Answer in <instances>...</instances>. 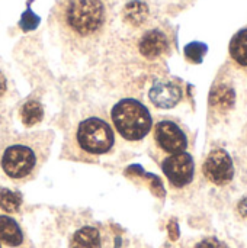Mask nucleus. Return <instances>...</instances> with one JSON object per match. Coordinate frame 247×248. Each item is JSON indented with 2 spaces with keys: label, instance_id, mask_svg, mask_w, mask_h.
Wrapping results in <instances>:
<instances>
[{
  "label": "nucleus",
  "instance_id": "obj_1",
  "mask_svg": "<svg viewBox=\"0 0 247 248\" xmlns=\"http://www.w3.org/2000/svg\"><path fill=\"white\" fill-rule=\"evenodd\" d=\"M52 141V131H33L1 140V171L17 185L33 180L49 157Z\"/></svg>",
  "mask_w": 247,
  "mask_h": 248
},
{
  "label": "nucleus",
  "instance_id": "obj_2",
  "mask_svg": "<svg viewBox=\"0 0 247 248\" xmlns=\"http://www.w3.org/2000/svg\"><path fill=\"white\" fill-rule=\"evenodd\" d=\"M54 16L61 35L80 48L99 39L108 23V9L102 0H58Z\"/></svg>",
  "mask_w": 247,
  "mask_h": 248
},
{
  "label": "nucleus",
  "instance_id": "obj_3",
  "mask_svg": "<svg viewBox=\"0 0 247 248\" xmlns=\"http://www.w3.org/2000/svg\"><path fill=\"white\" fill-rule=\"evenodd\" d=\"M115 141L112 124L100 115H90L82 119L74 131V144L86 161H96L98 157L112 151Z\"/></svg>",
  "mask_w": 247,
  "mask_h": 248
},
{
  "label": "nucleus",
  "instance_id": "obj_4",
  "mask_svg": "<svg viewBox=\"0 0 247 248\" xmlns=\"http://www.w3.org/2000/svg\"><path fill=\"white\" fill-rule=\"evenodd\" d=\"M114 129L127 141L144 140L153 128V116L147 106L137 99L125 97L116 102L111 110Z\"/></svg>",
  "mask_w": 247,
  "mask_h": 248
},
{
  "label": "nucleus",
  "instance_id": "obj_5",
  "mask_svg": "<svg viewBox=\"0 0 247 248\" xmlns=\"http://www.w3.org/2000/svg\"><path fill=\"white\" fill-rule=\"evenodd\" d=\"M153 140L156 147L167 155L183 153L188 148L186 132L172 119H162L154 125Z\"/></svg>",
  "mask_w": 247,
  "mask_h": 248
},
{
  "label": "nucleus",
  "instance_id": "obj_6",
  "mask_svg": "<svg viewBox=\"0 0 247 248\" xmlns=\"http://www.w3.org/2000/svg\"><path fill=\"white\" fill-rule=\"evenodd\" d=\"M160 166L169 183L176 189H182L194 180L195 161L186 151L167 155Z\"/></svg>",
  "mask_w": 247,
  "mask_h": 248
},
{
  "label": "nucleus",
  "instance_id": "obj_7",
  "mask_svg": "<svg viewBox=\"0 0 247 248\" xmlns=\"http://www.w3.org/2000/svg\"><path fill=\"white\" fill-rule=\"evenodd\" d=\"M202 173L215 186L229 185L234 177V164L230 154L223 148L213 150L202 164Z\"/></svg>",
  "mask_w": 247,
  "mask_h": 248
},
{
  "label": "nucleus",
  "instance_id": "obj_8",
  "mask_svg": "<svg viewBox=\"0 0 247 248\" xmlns=\"http://www.w3.org/2000/svg\"><path fill=\"white\" fill-rule=\"evenodd\" d=\"M182 87L172 80H157L148 90L150 102L159 109H172L182 100Z\"/></svg>",
  "mask_w": 247,
  "mask_h": 248
},
{
  "label": "nucleus",
  "instance_id": "obj_9",
  "mask_svg": "<svg viewBox=\"0 0 247 248\" xmlns=\"http://www.w3.org/2000/svg\"><path fill=\"white\" fill-rule=\"evenodd\" d=\"M169 49V38L160 29L147 31L138 41V51L147 60H157Z\"/></svg>",
  "mask_w": 247,
  "mask_h": 248
},
{
  "label": "nucleus",
  "instance_id": "obj_10",
  "mask_svg": "<svg viewBox=\"0 0 247 248\" xmlns=\"http://www.w3.org/2000/svg\"><path fill=\"white\" fill-rule=\"evenodd\" d=\"M70 248H109V240L99 227L84 225L71 235Z\"/></svg>",
  "mask_w": 247,
  "mask_h": 248
},
{
  "label": "nucleus",
  "instance_id": "obj_11",
  "mask_svg": "<svg viewBox=\"0 0 247 248\" xmlns=\"http://www.w3.org/2000/svg\"><path fill=\"white\" fill-rule=\"evenodd\" d=\"M0 243L7 247H19L23 244L22 228L7 215H0Z\"/></svg>",
  "mask_w": 247,
  "mask_h": 248
},
{
  "label": "nucleus",
  "instance_id": "obj_12",
  "mask_svg": "<svg viewBox=\"0 0 247 248\" xmlns=\"http://www.w3.org/2000/svg\"><path fill=\"white\" fill-rule=\"evenodd\" d=\"M122 16L127 23H130L135 28L141 26L148 17V6L144 1L132 0L125 4V7L122 10Z\"/></svg>",
  "mask_w": 247,
  "mask_h": 248
},
{
  "label": "nucleus",
  "instance_id": "obj_13",
  "mask_svg": "<svg viewBox=\"0 0 247 248\" xmlns=\"http://www.w3.org/2000/svg\"><path fill=\"white\" fill-rule=\"evenodd\" d=\"M230 57L242 67H247V28L239 31L230 42Z\"/></svg>",
  "mask_w": 247,
  "mask_h": 248
},
{
  "label": "nucleus",
  "instance_id": "obj_14",
  "mask_svg": "<svg viewBox=\"0 0 247 248\" xmlns=\"http://www.w3.org/2000/svg\"><path fill=\"white\" fill-rule=\"evenodd\" d=\"M234 100H236V93L227 84H218L217 87L213 89L211 96H210L211 106L221 109V110L231 108L234 105Z\"/></svg>",
  "mask_w": 247,
  "mask_h": 248
},
{
  "label": "nucleus",
  "instance_id": "obj_15",
  "mask_svg": "<svg viewBox=\"0 0 247 248\" xmlns=\"http://www.w3.org/2000/svg\"><path fill=\"white\" fill-rule=\"evenodd\" d=\"M20 119L26 128H32L44 119V108L36 100H29L20 108Z\"/></svg>",
  "mask_w": 247,
  "mask_h": 248
},
{
  "label": "nucleus",
  "instance_id": "obj_16",
  "mask_svg": "<svg viewBox=\"0 0 247 248\" xmlns=\"http://www.w3.org/2000/svg\"><path fill=\"white\" fill-rule=\"evenodd\" d=\"M22 195L7 187H0V211L6 214H17L22 208Z\"/></svg>",
  "mask_w": 247,
  "mask_h": 248
},
{
  "label": "nucleus",
  "instance_id": "obj_17",
  "mask_svg": "<svg viewBox=\"0 0 247 248\" xmlns=\"http://www.w3.org/2000/svg\"><path fill=\"white\" fill-rule=\"evenodd\" d=\"M207 51H208V46H207L204 42L195 41V42H191V44H188V45L185 46V57H186V60H189L191 62L199 64V62H202L204 55L207 54Z\"/></svg>",
  "mask_w": 247,
  "mask_h": 248
},
{
  "label": "nucleus",
  "instance_id": "obj_18",
  "mask_svg": "<svg viewBox=\"0 0 247 248\" xmlns=\"http://www.w3.org/2000/svg\"><path fill=\"white\" fill-rule=\"evenodd\" d=\"M39 23V17L31 10V7L26 9V12L22 15V19L19 22V26L23 29V31H32L38 26Z\"/></svg>",
  "mask_w": 247,
  "mask_h": 248
},
{
  "label": "nucleus",
  "instance_id": "obj_19",
  "mask_svg": "<svg viewBox=\"0 0 247 248\" xmlns=\"http://www.w3.org/2000/svg\"><path fill=\"white\" fill-rule=\"evenodd\" d=\"M194 248H227V246L223 241H220L214 237H210V238L199 241Z\"/></svg>",
  "mask_w": 247,
  "mask_h": 248
},
{
  "label": "nucleus",
  "instance_id": "obj_20",
  "mask_svg": "<svg viewBox=\"0 0 247 248\" xmlns=\"http://www.w3.org/2000/svg\"><path fill=\"white\" fill-rule=\"evenodd\" d=\"M237 211H239V214H240L243 218H246L247 219V196L246 198H243V199L239 202V205H237Z\"/></svg>",
  "mask_w": 247,
  "mask_h": 248
},
{
  "label": "nucleus",
  "instance_id": "obj_21",
  "mask_svg": "<svg viewBox=\"0 0 247 248\" xmlns=\"http://www.w3.org/2000/svg\"><path fill=\"white\" fill-rule=\"evenodd\" d=\"M6 89H7V81H6V77L3 76V73L0 71V97L6 93Z\"/></svg>",
  "mask_w": 247,
  "mask_h": 248
},
{
  "label": "nucleus",
  "instance_id": "obj_22",
  "mask_svg": "<svg viewBox=\"0 0 247 248\" xmlns=\"http://www.w3.org/2000/svg\"><path fill=\"white\" fill-rule=\"evenodd\" d=\"M0 248H1V243H0Z\"/></svg>",
  "mask_w": 247,
  "mask_h": 248
}]
</instances>
